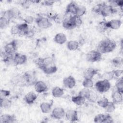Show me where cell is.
<instances>
[{"instance_id":"cell-26","label":"cell","mask_w":123,"mask_h":123,"mask_svg":"<svg viewBox=\"0 0 123 123\" xmlns=\"http://www.w3.org/2000/svg\"><path fill=\"white\" fill-rule=\"evenodd\" d=\"M52 95L55 98H60L64 94V89L59 86H55L53 88Z\"/></svg>"},{"instance_id":"cell-42","label":"cell","mask_w":123,"mask_h":123,"mask_svg":"<svg viewBox=\"0 0 123 123\" xmlns=\"http://www.w3.org/2000/svg\"><path fill=\"white\" fill-rule=\"evenodd\" d=\"M73 20L75 27H80L82 24V20L81 17L76 15H74L73 17Z\"/></svg>"},{"instance_id":"cell-34","label":"cell","mask_w":123,"mask_h":123,"mask_svg":"<svg viewBox=\"0 0 123 123\" xmlns=\"http://www.w3.org/2000/svg\"><path fill=\"white\" fill-rule=\"evenodd\" d=\"M114 88L118 91L123 93V79L122 76L118 78L116 82Z\"/></svg>"},{"instance_id":"cell-19","label":"cell","mask_w":123,"mask_h":123,"mask_svg":"<svg viewBox=\"0 0 123 123\" xmlns=\"http://www.w3.org/2000/svg\"><path fill=\"white\" fill-rule=\"evenodd\" d=\"M121 25L122 21L120 19H112L107 22V25L109 29H118Z\"/></svg>"},{"instance_id":"cell-23","label":"cell","mask_w":123,"mask_h":123,"mask_svg":"<svg viewBox=\"0 0 123 123\" xmlns=\"http://www.w3.org/2000/svg\"><path fill=\"white\" fill-rule=\"evenodd\" d=\"M40 69L46 74H52L57 71L58 68L56 65L53 64L43 67Z\"/></svg>"},{"instance_id":"cell-30","label":"cell","mask_w":123,"mask_h":123,"mask_svg":"<svg viewBox=\"0 0 123 123\" xmlns=\"http://www.w3.org/2000/svg\"><path fill=\"white\" fill-rule=\"evenodd\" d=\"M98 31L101 33H103L107 31L109 28L107 25V22L106 21H102L99 22L97 25Z\"/></svg>"},{"instance_id":"cell-4","label":"cell","mask_w":123,"mask_h":123,"mask_svg":"<svg viewBox=\"0 0 123 123\" xmlns=\"http://www.w3.org/2000/svg\"><path fill=\"white\" fill-rule=\"evenodd\" d=\"M111 83L109 81L106 80H100L95 84L96 90L100 93H104L108 91L111 88Z\"/></svg>"},{"instance_id":"cell-14","label":"cell","mask_w":123,"mask_h":123,"mask_svg":"<svg viewBox=\"0 0 123 123\" xmlns=\"http://www.w3.org/2000/svg\"><path fill=\"white\" fill-rule=\"evenodd\" d=\"M34 85L36 91L38 93L46 92L48 90V86L46 84L42 81H37Z\"/></svg>"},{"instance_id":"cell-17","label":"cell","mask_w":123,"mask_h":123,"mask_svg":"<svg viewBox=\"0 0 123 123\" xmlns=\"http://www.w3.org/2000/svg\"><path fill=\"white\" fill-rule=\"evenodd\" d=\"M16 117L14 115L4 114L0 117V122L1 123H12L16 121Z\"/></svg>"},{"instance_id":"cell-21","label":"cell","mask_w":123,"mask_h":123,"mask_svg":"<svg viewBox=\"0 0 123 123\" xmlns=\"http://www.w3.org/2000/svg\"><path fill=\"white\" fill-rule=\"evenodd\" d=\"M37 95L33 92L27 93L24 97V100L28 104H32L34 103L37 98Z\"/></svg>"},{"instance_id":"cell-5","label":"cell","mask_w":123,"mask_h":123,"mask_svg":"<svg viewBox=\"0 0 123 123\" xmlns=\"http://www.w3.org/2000/svg\"><path fill=\"white\" fill-rule=\"evenodd\" d=\"M20 16L21 13L20 11L16 8H12L3 11L2 12L1 15V16L7 18L10 21L13 18H20Z\"/></svg>"},{"instance_id":"cell-50","label":"cell","mask_w":123,"mask_h":123,"mask_svg":"<svg viewBox=\"0 0 123 123\" xmlns=\"http://www.w3.org/2000/svg\"><path fill=\"white\" fill-rule=\"evenodd\" d=\"M32 2L31 1H29V0H25L22 1V2L21 3V5L22 6L25 8V9H28L31 4Z\"/></svg>"},{"instance_id":"cell-53","label":"cell","mask_w":123,"mask_h":123,"mask_svg":"<svg viewBox=\"0 0 123 123\" xmlns=\"http://www.w3.org/2000/svg\"><path fill=\"white\" fill-rule=\"evenodd\" d=\"M54 3V1H50V0H45L42 2V4L47 6H50L52 5Z\"/></svg>"},{"instance_id":"cell-36","label":"cell","mask_w":123,"mask_h":123,"mask_svg":"<svg viewBox=\"0 0 123 123\" xmlns=\"http://www.w3.org/2000/svg\"><path fill=\"white\" fill-rule=\"evenodd\" d=\"M10 20L7 18L1 16L0 18V27L1 29L6 28L10 24Z\"/></svg>"},{"instance_id":"cell-29","label":"cell","mask_w":123,"mask_h":123,"mask_svg":"<svg viewBox=\"0 0 123 123\" xmlns=\"http://www.w3.org/2000/svg\"><path fill=\"white\" fill-rule=\"evenodd\" d=\"M79 46L80 45L78 41L76 40H70L67 42V47L68 49L71 51L77 50Z\"/></svg>"},{"instance_id":"cell-1","label":"cell","mask_w":123,"mask_h":123,"mask_svg":"<svg viewBox=\"0 0 123 123\" xmlns=\"http://www.w3.org/2000/svg\"><path fill=\"white\" fill-rule=\"evenodd\" d=\"M116 47V44L115 41L109 38H106L99 42L97 50L101 54L109 53L114 50Z\"/></svg>"},{"instance_id":"cell-16","label":"cell","mask_w":123,"mask_h":123,"mask_svg":"<svg viewBox=\"0 0 123 123\" xmlns=\"http://www.w3.org/2000/svg\"><path fill=\"white\" fill-rule=\"evenodd\" d=\"M17 49L12 41L7 43L4 48V51L9 55H14L16 52Z\"/></svg>"},{"instance_id":"cell-47","label":"cell","mask_w":123,"mask_h":123,"mask_svg":"<svg viewBox=\"0 0 123 123\" xmlns=\"http://www.w3.org/2000/svg\"><path fill=\"white\" fill-rule=\"evenodd\" d=\"M34 20H35L34 18L31 15H27L26 17H25V18L24 19V21L25 23H26L28 25L32 24L34 21Z\"/></svg>"},{"instance_id":"cell-9","label":"cell","mask_w":123,"mask_h":123,"mask_svg":"<svg viewBox=\"0 0 123 123\" xmlns=\"http://www.w3.org/2000/svg\"><path fill=\"white\" fill-rule=\"evenodd\" d=\"M117 12L116 9L114 8L110 5H107L105 4L104 5L100 14L103 17H108Z\"/></svg>"},{"instance_id":"cell-8","label":"cell","mask_w":123,"mask_h":123,"mask_svg":"<svg viewBox=\"0 0 123 123\" xmlns=\"http://www.w3.org/2000/svg\"><path fill=\"white\" fill-rule=\"evenodd\" d=\"M73 16L74 15L65 13L64 15V19L62 23V26L64 28L71 30L75 28L73 20Z\"/></svg>"},{"instance_id":"cell-25","label":"cell","mask_w":123,"mask_h":123,"mask_svg":"<svg viewBox=\"0 0 123 123\" xmlns=\"http://www.w3.org/2000/svg\"><path fill=\"white\" fill-rule=\"evenodd\" d=\"M18 26L19 28V36L21 37L25 36L26 33H27L29 29L28 25L25 23H24L22 24H18Z\"/></svg>"},{"instance_id":"cell-32","label":"cell","mask_w":123,"mask_h":123,"mask_svg":"<svg viewBox=\"0 0 123 123\" xmlns=\"http://www.w3.org/2000/svg\"><path fill=\"white\" fill-rule=\"evenodd\" d=\"M123 59L122 58L120 57H116L113 58L111 60L112 64L115 67L117 68H119L121 67L123 65Z\"/></svg>"},{"instance_id":"cell-20","label":"cell","mask_w":123,"mask_h":123,"mask_svg":"<svg viewBox=\"0 0 123 123\" xmlns=\"http://www.w3.org/2000/svg\"><path fill=\"white\" fill-rule=\"evenodd\" d=\"M53 40L56 43L62 45L67 41V37L64 33H59L56 34L53 38Z\"/></svg>"},{"instance_id":"cell-51","label":"cell","mask_w":123,"mask_h":123,"mask_svg":"<svg viewBox=\"0 0 123 123\" xmlns=\"http://www.w3.org/2000/svg\"><path fill=\"white\" fill-rule=\"evenodd\" d=\"M35 34V32L34 30L32 28H29L27 33H26L25 37L28 38H32Z\"/></svg>"},{"instance_id":"cell-7","label":"cell","mask_w":123,"mask_h":123,"mask_svg":"<svg viewBox=\"0 0 123 123\" xmlns=\"http://www.w3.org/2000/svg\"><path fill=\"white\" fill-rule=\"evenodd\" d=\"M37 66L40 69L45 66L53 65L54 63V59L50 57H47L44 58H39L35 62Z\"/></svg>"},{"instance_id":"cell-3","label":"cell","mask_w":123,"mask_h":123,"mask_svg":"<svg viewBox=\"0 0 123 123\" xmlns=\"http://www.w3.org/2000/svg\"><path fill=\"white\" fill-rule=\"evenodd\" d=\"M35 22L37 26L42 29H48L52 25L51 22L48 18L41 15H39L36 18Z\"/></svg>"},{"instance_id":"cell-24","label":"cell","mask_w":123,"mask_h":123,"mask_svg":"<svg viewBox=\"0 0 123 123\" xmlns=\"http://www.w3.org/2000/svg\"><path fill=\"white\" fill-rule=\"evenodd\" d=\"M53 102H44L41 103L40 108L41 111L44 113H47L50 111Z\"/></svg>"},{"instance_id":"cell-15","label":"cell","mask_w":123,"mask_h":123,"mask_svg":"<svg viewBox=\"0 0 123 123\" xmlns=\"http://www.w3.org/2000/svg\"><path fill=\"white\" fill-rule=\"evenodd\" d=\"M111 98L113 102L115 103H120L123 101V93L118 91L115 88H113L111 94Z\"/></svg>"},{"instance_id":"cell-54","label":"cell","mask_w":123,"mask_h":123,"mask_svg":"<svg viewBox=\"0 0 123 123\" xmlns=\"http://www.w3.org/2000/svg\"><path fill=\"white\" fill-rule=\"evenodd\" d=\"M85 38L84 37L82 36H80L79 37V40L78 41L79 44L80 46H82L83 45L84 43H85Z\"/></svg>"},{"instance_id":"cell-45","label":"cell","mask_w":123,"mask_h":123,"mask_svg":"<svg viewBox=\"0 0 123 123\" xmlns=\"http://www.w3.org/2000/svg\"><path fill=\"white\" fill-rule=\"evenodd\" d=\"M11 33L13 35H16L19 34V28L18 25H12L11 28Z\"/></svg>"},{"instance_id":"cell-40","label":"cell","mask_w":123,"mask_h":123,"mask_svg":"<svg viewBox=\"0 0 123 123\" xmlns=\"http://www.w3.org/2000/svg\"><path fill=\"white\" fill-rule=\"evenodd\" d=\"M106 112L108 113H111L114 111L115 110V103L113 102H109L108 104L104 108Z\"/></svg>"},{"instance_id":"cell-11","label":"cell","mask_w":123,"mask_h":123,"mask_svg":"<svg viewBox=\"0 0 123 123\" xmlns=\"http://www.w3.org/2000/svg\"><path fill=\"white\" fill-rule=\"evenodd\" d=\"M65 112L62 108L57 107L52 110L51 115L53 118L60 120L65 116Z\"/></svg>"},{"instance_id":"cell-48","label":"cell","mask_w":123,"mask_h":123,"mask_svg":"<svg viewBox=\"0 0 123 123\" xmlns=\"http://www.w3.org/2000/svg\"><path fill=\"white\" fill-rule=\"evenodd\" d=\"M113 72V74L114 75V77H117L119 78L122 76V75L123 73V71L122 69H116V70H112Z\"/></svg>"},{"instance_id":"cell-44","label":"cell","mask_w":123,"mask_h":123,"mask_svg":"<svg viewBox=\"0 0 123 123\" xmlns=\"http://www.w3.org/2000/svg\"><path fill=\"white\" fill-rule=\"evenodd\" d=\"M105 114L100 113L97 114L94 119V121L95 123H103Z\"/></svg>"},{"instance_id":"cell-28","label":"cell","mask_w":123,"mask_h":123,"mask_svg":"<svg viewBox=\"0 0 123 123\" xmlns=\"http://www.w3.org/2000/svg\"><path fill=\"white\" fill-rule=\"evenodd\" d=\"M86 99L85 98L79 95L72 98V102L78 106H81L84 104L86 101Z\"/></svg>"},{"instance_id":"cell-39","label":"cell","mask_w":123,"mask_h":123,"mask_svg":"<svg viewBox=\"0 0 123 123\" xmlns=\"http://www.w3.org/2000/svg\"><path fill=\"white\" fill-rule=\"evenodd\" d=\"M90 91L91 90L89 89V88H87L84 87V88H83L79 91L78 95L82 96V97L85 98L86 99H87L88 96L89 95Z\"/></svg>"},{"instance_id":"cell-6","label":"cell","mask_w":123,"mask_h":123,"mask_svg":"<svg viewBox=\"0 0 123 123\" xmlns=\"http://www.w3.org/2000/svg\"><path fill=\"white\" fill-rule=\"evenodd\" d=\"M102 58V54L97 50H92L86 54V59L88 62H95L99 61Z\"/></svg>"},{"instance_id":"cell-27","label":"cell","mask_w":123,"mask_h":123,"mask_svg":"<svg viewBox=\"0 0 123 123\" xmlns=\"http://www.w3.org/2000/svg\"><path fill=\"white\" fill-rule=\"evenodd\" d=\"M12 101L7 98H0V106L2 109H9L12 106Z\"/></svg>"},{"instance_id":"cell-2","label":"cell","mask_w":123,"mask_h":123,"mask_svg":"<svg viewBox=\"0 0 123 123\" xmlns=\"http://www.w3.org/2000/svg\"><path fill=\"white\" fill-rule=\"evenodd\" d=\"M22 78L24 85H33L37 81L35 73L32 71L26 72L22 75Z\"/></svg>"},{"instance_id":"cell-31","label":"cell","mask_w":123,"mask_h":123,"mask_svg":"<svg viewBox=\"0 0 123 123\" xmlns=\"http://www.w3.org/2000/svg\"><path fill=\"white\" fill-rule=\"evenodd\" d=\"M86 9L85 6L83 5H77L75 15L81 17L82 16H83L84 14L86 13Z\"/></svg>"},{"instance_id":"cell-37","label":"cell","mask_w":123,"mask_h":123,"mask_svg":"<svg viewBox=\"0 0 123 123\" xmlns=\"http://www.w3.org/2000/svg\"><path fill=\"white\" fill-rule=\"evenodd\" d=\"M82 85L85 88H92L94 85L93 80L92 79L84 78L82 82Z\"/></svg>"},{"instance_id":"cell-22","label":"cell","mask_w":123,"mask_h":123,"mask_svg":"<svg viewBox=\"0 0 123 123\" xmlns=\"http://www.w3.org/2000/svg\"><path fill=\"white\" fill-rule=\"evenodd\" d=\"M77 7V4L74 1L71 2L68 4L65 10V13L72 15H75Z\"/></svg>"},{"instance_id":"cell-12","label":"cell","mask_w":123,"mask_h":123,"mask_svg":"<svg viewBox=\"0 0 123 123\" xmlns=\"http://www.w3.org/2000/svg\"><path fill=\"white\" fill-rule=\"evenodd\" d=\"M14 59L16 66L24 64L27 61V58L25 54L16 52L14 55Z\"/></svg>"},{"instance_id":"cell-46","label":"cell","mask_w":123,"mask_h":123,"mask_svg":"<svg viewBox=\"0 0 123 123\" xmlns=\"http://www.w3.org/2000/svg\"><path fill=\"white\" fill-rule=\"evenodd\" d=\"M10 91L5 89H1L0 90V98H5L10 95Z\"/></svg>"},{"instance_id":"cell-13","label":"cell","mask_w":123,"mask_h":123,"mask_svg":"<svg viewBox=\"0 0 123 123\" xmlns=\"http://www.w3.org/2000/svg\"><path fill=\"white\" fill-rule=\"evenodd\" d=\"M63 84L65 87L71 89L75 86L76 84V81L73 76L69 75L63 79Z\"/></svg>"},{"instance_id":"cell-35","label":"cell","mask_w":123,"mask_h":123,"mask_svg":"<svg viewBox=\"0 0 123 123\" xmlns=\"http://www.w3.org/2000/svg\"><path fill=\"white\" fill-rule=\"evenodd\" d=\"M114 77L113 72L112 71L106 72L103 73L101 75V78L104 80L110 81L113 79Z\"/></svg>"},{"instance_id":"cell-18","label":"cell","mask_w":123,"mask_h":123,"mask_svg":"<svg viewBox=\"0 0 123 123\" xmlns=\"http://www.w3.org/2000/svg\"><path fill=\"white\" fill-rule=\"evenodd\" d=\"M98 70L93 68H88L86 69L83 72V76L84 78L92 79L93 77L98 74Z\"/></svg>"},{"instance_id":"cell-52","label":"cell","mask_w":123,"mask_h":123,"mask_svg":"<svg viewBox=\"0 0 123 123\" xmlns=\"http://www.w3.org/2000/svg\"><path fill=\"white\" fill-rule=\"evenodd\" d=\"M12 41L17 49L22 45V42H23L21 40H19V39H14Z\"/></svg>"},{"instance_id":"cell-43","label":"cell","mask_w":123,"mask_h":123,"mask_svg":"<svg viewBox=\"0 0 123 123\" xmlns=\"http://www.w3.org/2000/svg\"><path fill=\"white\" fill-rule=\"evenodd\" d=\"M87 99L92 102H95L98 99V95L94 91H90L89 95Z\"/></svg>"},{"instance_id":"cell-49","label":"cell","mask_w":123,"mask_h":123,"mask_svg":"<svg viewBox=\"0 0 123 123\" xmlns=\"http://www.w3.org/2000/svg\"><path fill=\"white\" fill-rule=\"evenodd\" d=\"M113 120L112 117L109 114H105L103 123H113Z\"/></svg>"},{"instance_id":"cell-33","label":"cell","mask_w":123,"mask_h":123,"mask_svg":"<svg viewBox=\"0 0 123 123\" xmlns=\"http://www.w3.org/2000/svg\"><path fill=\"white\" fill-rule=\"evenodd\" d=\"M50 19L53 20L54 22L57 24H60L61 23H62L64 19V15L59 13H54Z\"/></svg>"},{"instance_id":"cell-10","label":"cell","mask_w":123,"mask_h":123,"mask_svg":"<svg viewBox=\"0 0 123 123\" xmlns=\"http://www.w3.org/2000/svg\"><path fill=\"white\" fill-rule=\"evenodd\" d=\"M66 119L71 122H76L78 120L77 111L74 110H68L65 114Z\"/></svg>"},{"instance_id":"cell-38","label":"cell","mask_w":123,"mask_h":123,"mask_svg":"<svg viewBox=\"0 0 123 123\" xmlns=\"http://www.w3.org/2000/svg\"><path fill=\"white\" fill-rule=\"evenodd\" d=\"M109 102V101L108 99L106 97L101 98H100L98 99V100L97 101V103L99 107L103 108H104L106 107V106L108 104Z\"/></svg>"},{"instance_id":"cell-41","label":"cell","mask_w":123,"mask_h":123,"mask_svg":"<svg viewBox=\"0 0 123 123\" xmlns=\"http://www.w3.org/2000/svg\"><path fill=\"white\" fill-rule=\"evenodd\" d=\"M105 3H99L97 4L96 5L94 6L92 9V11L93 12L95 13H98L100 14V12L105 5Z\"/></svg>"}]
</instances>
